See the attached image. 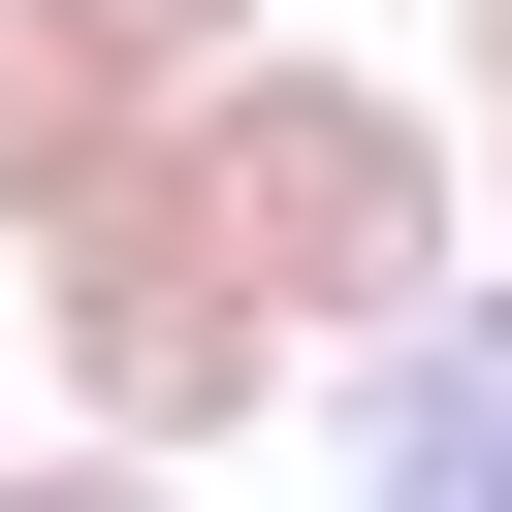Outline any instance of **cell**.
Returning <instances> with one entry per match:
<instances>
[{"mask_svg":"<svg viewBox=\"0 0 512 512\" xmlns=\"http://www.w3.org/2000/svg\"><path fill=\"white\" fill-rule=\"evenodd\" d=\"M192 192H224V224L320 288V352H384V320H448V288H480V160H448V96L320 64V32L192 64Z\"/></svg>","mask_w":512,"mask_h":512,"instance_id":"1","label":"cell"},{"mask_svg":"<svg viewBox=\"0 0 512 512\" xmlns=\"http://www.w3.org/2000/svg\"><path fill=\"white\" fill-rule=\"evenodd\" d=\"M480 256H512V96H480Z\"/></svg>","mask_w":512,"mask_h":512,"instance_id":"6","label":"cell"},{"mask_svg":"<svg viewBox=\"0 0 512 512\" xmlns=\"http://www.w3.org/2000/svg\"><path fill=\"white\" fill-rule=\"evenodd\" d=\"M480 96H512V0H480Z\"/></svg>","mask_w":512,"mask_h":512,"instance_id":"7","label":"cell"},{"mask_svg":"<svg viewBox=\"0 0 512 512\" xmlns=\"http://www.w3.org/2000/svg\"><path fill=\"white\" fill-rule=\"evenodd\" d=\"M32 320H64V416H96V448H256V416H320V288H288L224 192L64 224V256H32Z\"/></svg>","mask_w":512,"mask_h":512,"instance_id":"2","label":"cell"},{"mask_svg":"<svg viewBox=\"0 0 512 512\" xmlns=\"http://www.w3.org/2000/svg\"><path fill=\"white\" fill-rule=\"evenodd\" d=\"M96 32H160V64H256V0H96Z\"/></svg>","mask_w":512,"mask_h":512,"instance_id":"5","label":"cell"},{"mask_svg":"<svg viewBox=\"0 0 512 512\" xmlns=\"http://www.w3.org/2000/svg\"><path fill=\"white\" fill-rule=\"evenodd\" d=\"M320 416L416 480V512H512V256L448 288V320H384V352H320Z\"/></svg>","mask_w":512,"mask_h":512,"instance_id":"4","label":"cell"},{"mask_svg":"<svg viewBox=\"0 0 512 512\" xmlns=\"http://www.w3.org/2000/svg\"><path fill=\"white\" fill-rule=\"evenodd\" d=\"M128 192H192V64L96 32V0H0V256H64Z\"/></svg>","mask_w":512,"mask_h":512,"instance_id":"3","label":"cell"}]
</instances>
